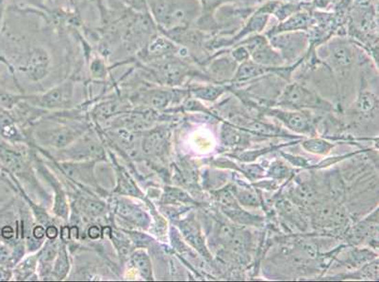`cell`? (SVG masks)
<instances>
[{"label": "cell", "instance_id": "obj_1", "mask_svg": "<svg viewBox=\"0 0 379 282\" xmlns=\"http://www.w3.org/2000/svg\"><path fill=\"white\" fill-rule=\"evenodd\" d=\"M160 32L193 25L200 15L198 0H147Z\"/></svg>", "mask_w": 379, "mask_h": 282}, {"label": "cell", "instance_id": "obj_2", "mask_svg": "<svg viewBox=\"0 0 379 282\" xmlns=\"http://www.w3.org/2000/svg\"><path fill=\"white\" fill-rule=\"evenodd\" d=\"M283 58L285 65L296 64L310 49V38L307 32L277 33L267 36Z\"/></svg>", "mask_w": 379, "mask_h": 282}, {"label": "cell", "instance_id": "obj_3", "mask_svg": "<svg viewBox=\"0 0 379 282\" xmlns=\"http://www.w3.org/2000/svg\"><path fill=\"white\" fill-rule=\"evenodd\" d=\"M318 54L336 71L350 69L356 60L355 47L343 37L330 38L320 45Z\"/></svg>", "mask_w": 379, "mask_h": 282}, {"label": "cell", "instance_id": "obj_4", "mask_svg": "<svg viewBox=\"0 0 379 282\" xmlns=\"http://www.w3.org/2000/svg\"><path fill=\"white\" fill-rule=\"evenodd\" d=\"M238 44L248 48L250 60L259 65L269 68H279L285 66L281 55L270 44L268 38L263 33L246 37Z\"/></svg>", "mask_w": 379, "mask_h": 282}, {"label": "cell", "instance_id": "obj_5", "mask_svg": "<svg viewBox=\"0 0 379 282\" xmlns=\"http://www.w3.org/2000/svg\"><path fill=\"white\" fill-rule=\"evenodd\" d=\"M279 105L292 108L328 109L329 104L314 91L299 85V83L287 86L279 97Z\"/></svg>", "mask_w": 379, "mask_h": 282}, {"label": "cell", "instance_id": "obj_6", "mask_svg": "<svg viewBox=\"0 0 379 282\" xmlns=\"http://www.w3.org/2000/svg\"><path fill=\"white\" fill-rule=\"evenodd\" d=\"M180 48L182 45L175 44L174 40L159 32L139 51L138 54L142 60L157 62L164 58L179 57Z\"/></svg>", "mask_w": 379, "mask_h": 282}, {"label": "cell", "instance_id": "obj_7", "mask_svg": "<svg viewBox=\"0 0 379 282\" xmlns=\"http://www.w3.org/2000/svg\"><path fill=\"white\" fill-rule=\"evenodd\" d=\"M52 58L44 47H33L28 52L24 71L30 80L38 82L44 80L52 69Z\"/></svg>", "mask_w": 379, "mask_h": 282}, {"label": "cell", "instance_id": "obj_8", "mask_svg": "<svg viewBox=\"0 0 379 282\" xmlns=\"http://www.w3.org/2000/svg\"><path fill=\"white\" fill-rule=\"evenodd\" d=\"M248 0H198L200 5V15L195 20L193 25L197 30L210 33L217 32L219 27L216 22L215 14L219 8L225 6L226 4L246 3Z\"/></svg>", "mask_w": 379, "mask_h": 282}, {"label": "cell", "instance_id": "obj_9", "mask_svg": "<svg viewBox=\"0 0 379 282\" xmlns=\"http://www.w3.org/2000/svg\"><path fill=\"white\" fill-rule=\"evenodd\" d=\"M206 63L208 64L210 76L218 81L232 80L239 65L231 57L230 48L216 51L208 57Z\"/></svg>", "mask_w": 379, "mask_h": 282}, {"label": "cell", "instance_id": "obj_10", "mask_svg": "<svg viewBox=\"0 0 379 282\" xmlns=\"http://www.w3.org/2000/svg\"><path fill=\"white\" fill-rule=\"evenodd\" d=\"M312 25H314V16L309 12L302 9L294 12L283 21L279 22V24L274 25L273 29L268 30L266 35L270 36L281 32H309Z\"/></svg>", "mask_w": 379, "mask_h": 282}, {"label": "cell", "instance_id": "obj_11", "mask_svg": "<svg viewBox=\"0 0 379 282\" xmlns=\"http://www.w3.org/2000/svg\"><path fill=\"white\" fill-rule=\"evenodd\" d=\"M74 85L71 81L61 84L44 95L36 99L41 106L47 108H61L69 105L73 97Z\"/></svg>", "mask_w": 379, "mask_h": 282}, {"label": "cell", "instance_id": "obj_12", "mask_svg": "<svg viewBox=\"0 0 379 282\" xmlns=\"http://www.w3.org/2000/svg\"><path fill=\"white\" fill-rule=\"evenodd\" d=\"M282 67H283V66H282ZM281 69V67H264V66L259 65L258 63L254 62L253 60L249 58V60L238 65L237 70H236L235 73H234L231 82L235 84L246 83L248 82V81L261 78V76L270 75L271 73H277V75H279Z\"/></svg>", "mask_w": 379, "mask_h": 282}, {"label": "cell", "instance_id": "obj_13", "mask_svg": "<svg viewBox=\"0 0 379 282\" xmlns=\"http://www.w3.org/2000/svg\"><path fill=\"white\" fill-rule=\"evenodd\" d=\"M269 113L283 121L292 130L299 133H310L312 131L310 119L305 114L281 110H270Z\"/></svg>", "mask_w": 379, "mask_h": 282}, {"label": "cell", "instance_id": "obj_14", "mask_svg": "<svg viewBox=\"0 0 379 282\" xmlns=\"http://www.w3.org/2000/svg\"><path fill=\"white\" fill-rule=\"evenodd\" d=\"M378 19L372 7H360L355 12L354 27L358 33L372 34L373 32L376 33V30H378Z\"/></svg>", "mask_w": 379, "mask_h": 282}, {"label": "cell", "instance_id": "obj_15", "mask_svg": "<svg viewBox=\"0 0 379 282\" xmlns=\"http://www.w3.org/2000/svg\"><path fill=\"white\" fill-rule=\"evenodd\" d=\"M180 228H182L183 235L186 238L188 242L195 246L200 253H202V255L208 258L210 254L206 248L204 239L201 235L199 228L195 224V221L193 220L183 221L180 223Z\"/></svg>", "mask_w": 379, "mask_h": 282}, {"label": "cell", "instance_id": "obj_16", "mask_svg": "<svg viewBox=\"0 0 379 282\" xmlns=\"http://www.w3.org/2000/svg\"><path fill=\"white\" fill-rule=\"evenodd\" d=\"M116 212L122 218L133 221L134 223L144 227L149 223V217L147 213L138 209V208L132 207L129 203L120 202L117 205Z\"/></svg>", "mask_w": 379, "mask_h": 282}, {"label": "cell", "instance_id": "obj_17", "mask_svg": "<svg viewBox=\"0 0 379 282\" xmlns=\"http://www.w3.org/2000/svg\"><path fill=\"white\" fill-rule=\"evenodd\" d=\"M226 88L224 85L200 86L191 89L190 93L195 99L213 102L220 98L226 93Z\"/></svg>", "mask_w": 379, "mask_h": 282}, {"label": "cell", "instance_id": "obj_18", "mask_svg": "<svg viewBox=\"0 0 379 282\" xmlns=\"http://www.w3.org/2000/svg\"><path fill=\"white\" fill-rule=\"evenodd\" d=\"M378 231V227H376V225H370L369 223L365 222L360 223L356 226L350 233V240L356 244L362 242L371 235H376Z\"/></svg>", "mask_w": 379, "mask_h": 282}, {"label": "cell", "instance_id": "obj_19", "mask_svg": "<svg viewBox=\"0 0 379 282\" xmlns=\"http://www.w3.org/2000/svg\"><path fill=\"white\" fill-rule=\"evenodd\" d=\"M175 94L174 91H153L149 96L150 105L155 108H164L169 105L170 102L173 100Z\"/></svg>", "mask_w": 379, "mask_h": 282}, {"label": "cell", "instance_id": "obj_20", "mask_svg": "<svg viewBox=\"0 0 379 282\" xmlns=\"http://www.w3.org/2000/svg\"><path fill=\"white\" fill-rule=\"evenodd\" d=\"M378 98L370 91H362L358 96L357 108L361 113H370L378 108Z\"/></svg>", "mask_w": 379, "mask_h": 282}, {"label": "cell", "instance_id": "obj_21", "mask_svg": "<svg viewBox=\"0 0 379 282\" xmlns=\"http://www.w3.org/2000/svg\"><path fill=\"white\" fill-rule=\"evenodd\" d=\"M132 263L138 269L142 277L147 279L151 278V263L149 256L144 251H137L132 255Z\"/></svg>", "mask_w": 379, "mask_h": 282}, {"label": "cell", "instance_id": "obj_22", "mask_svg": "<svg viewBox=\"0 0 379 282\" xmlns=\"http://www.w3.org/2000/svg\"><path fill=\"white\" fill-rule=\"evenodd\" d=\"M76 133L70 129H62V130L53 132L50 134V142L54 146L63 147L69 144L75 139Z\"/></svg>", "mask_w": 379, "mask_h": 282}, {"label": "cell", "instance_id": "obj_23", "mask_svg": "<svg viewBox=\"0 0 379 282\" xmlns=\"http://www.w3.org/2000/svg\"><path fill=\"white\" fill-rule=\"evenodd\" d=\"M303 147L314 154H327L332 150V145L322 139H310L303 143Z\"/></svg>", "mask_w": 379, "mask_h": 282}, {"label": "cell", "instance_id": "obj_24", "mask_svg": "<svg viewBox=\"0 0 379 282\" xmlns=\"http://www.w3.org/2000/svg\"><path fill=\"white\" fill-rule=\"evenodd\" d=\"M0 156L2 157L5 164L7 165L10 169L14 170V172H19L23 167V162L21 156L19 154H15L14 152L9 151V150H0Z\"/></svg>", "mask_w": 379, "mask_h": 282}, {"label": "cell", "instance_id": "obj_25", "mask_svg": "<svg viewBox=\"0 0 379 282\" xmlns=\"http://www.w3.org/2000/svg\"><path fill=\"white\" fill-rule=\"evenodd\" d=\"M164 137L161 133L149 134L144 142V150L147 154H152L161 149L164 145Z\"/></svg>", "mask_w": 379, "mask_h": 282}, {"label": "cell", "instance_id": "obj_26", "mask_svg": "<svg viewBox=\"0 0 379 282\" xmlns=\"http://www.w3.org/2000/svg\"><path fill=\"white\" fill-rule=\"evenodd\" d=\"M237 198L239 202L246 207H259L258 199H257V196L249 191V190L244 189H238L236 188L235 191H234Z\"/></svg>", "mask_w": 379, "mask_h": 282}, {"label": "cell", "instance_id": "obj_27", "mask_svg": "<svg viewBox=\"0 0 379 282\" xmlns=\"http://www.w3.org/2000/svg\"><path fill=\"white\" fill-rule=\"evenodd\" d=\"M164 198L167 202H188L192 200L187 193L177 189V188H168L165 192Z\"/></svg>", "mask_w": 379, "mask_h": 282}, {"label": "cell", "instance_id": "obj_28", "mask_svg": "<svg viewBox=\"0 0 379 282\" xmlns=\"http://www.w3.org/2000/svg\"><path fill=\"white\" fill-rule=\"evenodd\" d=\"M91 75L96 78H104L107 73L106 63L103 58L96 57L91 60L90 64Z\"/></svg>", "mask_w": 379, "mask_h": 282}, {"label": "cell", "instance_id": "obj_29", "mask_svg": "<svg viewBox=\"0 0 379 282\" xmlns=\"http://www.w3.org/2000/svg\"><path fill=\"white\" fill-rule=\"evenodd\" d=\"M230 54L238 64L250 58L248 48L243 45H235L230 48Z\"/></svg>", "mask_w": 379, "mask_h": 282}, {"label": "cell", "instance_id": "obj_30", "mask_svg": "<svg viewBox=\"0 0 379 282\" xmlns=\"http://www.w3.org/2000/svg\"><path fill=\"white\" fill-rule=\"evenodd\" d=\"M68 268H69V263H68L67 256L65 250H62L58 255L57 263H56L54 273L58 278H63L67 273Z\"/></svg>", "mask_w": 379, "mask_h": 282}, {"label": "cell", "instance_id": "obj_31", "mask_svg": "<svg viewBox=\"0 0 379 282\" xmlns=\"http://www.w3.org/2000/svg\"><path fill=\"white\" fill-rule=\"evenodd\" d=\"M296 195L297 199L301 200V202H312L315 198V191L314 188L309 185H300L299 187H296Z\"/></svg>", "mask_w": 379, "mask_h": 282}, {"label": "cell", "instance_id": "obj_32", "mask_svg": "<svg viewBox=\"0 0 379 282\" xmlns=\"http://www.w3.org/2000/svg\"><path fill=\"white\" fill-rule=\"evenodd\" d=\"M248 127L250 130L256 132V133L258 134H274L279 133L276 127L268 126V124L258 123V121H254V123L249 124Z\"/></svg>", "mask_w": 379, "mask_h": 282}, {"label": "cell", "instance_id": "obj_33", "mask_svg": "<svg viewBox=\"0 0 379 282\" xmlns=\"http://www.w3.org/2000/svg\"><path fill=\"white\" fill-rule=\"evenodd\" d=\"M83 207L85 212L90 213L91 215H100L104 211V205L102 203L96 202V200H86V202H84Z\"/></svg>", "mask_w": 379, "mask_h": 282}, {"label": "cell", "instance_id": "obj_34", "mask_svg": "<svg viewBox=\"0 0 379 282\" xmlns=\"http://www.w3.org/2000/svg\"><path fill=\"white\" fill-rule=\"evenodd\" d=\"M222 136L225 139V143L228 145L238 144L241 141V134L230 128H226Z\"/></svg>", "mask_w": 379, "mask_h": 282}, {"label": "cell", "instance_id": "obj_35", "mask_svg": "<svg viewBox=\"0 0 379 282\" xmlns=\"http://www.w3.org/2000/svg\"><path fill=\"white\" fill-rule=\"evenodd\" d=\"M269 174H270L271 176L277 178V179H282V178L288 176L289 169L285 167L284 165L276 163L271 167Z\"/></svg>", "mask_w": 379, "mask_h": 282}, {"label": "cell", "instance_id": "obj_36", "mask_svg": "<svg viewBox=\"0 0 379 282\" xmlns=\"http://www.w3.org/2000/svg\"><path fill=\"white\" fill-rule=\"evenodd\" d=\"M19 99V96L0 91V106H3V108H12Z\"/></svg>", "mask_w": 379, "mask_h": 282}, {"label": "cell", "instance_id": "obj_37", "mask_svg": "<svg viewBox=\"0 0 379 282\" xmlns=\"http://www.w3.org/2000/svg\"><path fill=\"white\" fill-rule=\"evenodd\" d=\"M183 108L190 111H206L205 108H203L202 105L195 98L188 99L183 105Z\"/></svg>", "mask_w": 379, "mask_h": 282}, {"label": "cell", "instance_id": "obj_38", "mask_svg": "<svg viewBox=\"0 0 379 282\" xmlns=\"http://www.w3.org/2000/svg\"><path fill=\"white\" fill-rule=\"evenodd\" d=\"M121 188L124 190V192L128 193V194L136 195L137 193L136 187L132 184L131 180H129L128 177L122 178Z\"/></svg>", "mask_w": 379, "mask_h": 282}, {"label": "cell", "instance_id": "obj_39", "mask_svg": "<svg viewBox=\"0 0 379 282\" xmlns=\"http://www.w3.org/2000/svg\"><path fill=\"white\" fill-rule=\"evenodd\" d=\"M56 253H57V251H56V246L48 245L47 248H45V250L43 251L41 258H42V260L44 261H52L55 257Z\"/></svg>", "mask_w": 379, "mask_h": 282}, {"label": "cell", "instance_id": "obj_40", "mask_svg": "<svg viewBox=\"0 0 379 282\" xmlns=\"http://www.w3.org/2000/svg\"><path fill=\"white\" fill-rule=\"evenodd\" d=\"M243 169L246 174H248V176L252 178L259 177L263 174V169L258 165H252V166L243 167Z\"/></svg>", "mask_w": 379, "mask_h": 282}, {"label": "cell", "instance_id": "obj_41", "mask_svg": "<svg viewBox=\"0 0 379 282\" xmlns=\"http://www.w3.org/2000/svg\"><path fill=\"white\" fill-rule=\"evenodd\" d=\"M116 108V105L113 103H107L105 105L99 106L98 113L99 115L108 116L109 114L113 113Z\"/></svg>", "mask_w": 379, "mask_h": 282}, {"label": "cell", "instance_id": "obj_42", "mask_svg": "<svg viewBox=\"0 0 379 282\" xmlns=\"http://www.w3.org/2000/svg\"><path fill=\"white\" fill-rule=\"evenodd\" d=\"M10 253L5 246L0 245V263H4L9 259Z\"/></svg>", "mask_w": 379, "mask_h": 282}, {"label": "cell", "instance_id": "obj_43", "mask_svg": "<svg viewBox=\"0 0 379 282\" xmlns=\"http://www.w3.org/2000/svg\"><path fill=\"white\" fill-rule=\"evenodd\" d=\"M8 0H0V25L3 21L5 11L7 9Z\"/></svg>", "mask_w": 379, "mask_h": 282}, {"label": "cell", "instance_id": "obj_44", "mask_svg": "<svg viewBox=\"0 0 379 282\" xmlns=\"http://www.w3.org/2000/svg\"><path fill=\"white\" fill-rule=\"evenodd\" d=\"M33 235L38 239L44 237L45 235V228H43L42 226H37V227H35L34 230H33Z\"/></svg>", "mask_w": 379, "mask_h": 282}, {"label": "cell", "instance_id": "obj_45", "mask_svg": "<svg viewBox=\"0 0 379 282\" xmlns=\"http://www.w3.org/2000/svg\"><path fill=\"white\" fill-rule=\"evenodd\" d=\"M99 235H100V230H99L98 227L93 226V227L89 228V236L91 238L96 239L99 237Z\"/></svg>", "mask_w": 379, "mask_h": 282}, {"label": "cell", "instance_id": "obj_46", "mask_svg": "<svg viewBox=\"0 0 379 282\" xmlns=\"http://www.w3.org/2000/svg\"><path fill=\"white\" fill-rule=\"evenodd\" d=\"M45 235H47V237L50 239H54L56 236L58 235L57 228L53 227V226H50V227H48L47 231H45Z\"/></svg>", "mask_w": 379, "mask_h": 282}, {"label": "cell", "instance_id": "obj_47", "mask_svg": "<svg viewBox=\"0 0 379 282\" xmlns=\"http://www.w3.org/2000/svg\"><path fill=\"white\" fill-rule=\"evenodd\" d=\"M1 235L4 236L5 238H11L14 235V230L11 227H5L3 230L1 231Z\"/></svg>", "mask_w": 379, "mask_h": 282}, {"label": "cell", "instance_id": "obj_48", "mask_svg": "<svg viewBox=\"0 0 379 282\" xmlns=\"http://www.w3.org/2000/svg\"><path fill=\"white\" fill-rule=\"evenodd\" d=\"M70 236V230L68 227L63 228L62 239L63 241H67Z\"/></svg>", "mask_w": 379, "mask_h": 282}, {"label": "cell", "instance_id": "obj_49", "mask_svg": "<svg viewBox=\"0 0 379 282\" xmlns=\"http://www.w3.org/2000/svg\"><path fill=\"white\" fill-rule=\"evenodd\" d=\"M0 279H7V274L3 270H0Z\"/></svg>", "mask_w": 379, "mask_h": 282}, {"label": "cell", "instance_id": "obj_50", "mask_svg": "<svg viewBox=\"0 0 379 282\" xmlns=\"http://www.w3.org/2000/svg\"><path fill=\"white\" fill-rule=\"evenodd\" d=\"M0 235H1V231H0Z\"/></svg>", "mask_w": 379, "mask_h": 282}]
</instances>
